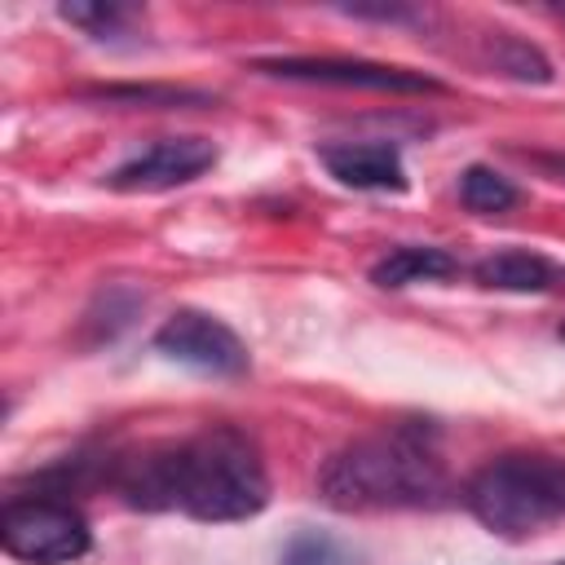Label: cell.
I'll return each mask as SVG.
<instances>
[{
  "label": "cell",
  "mask_w": 565,
  "mask_h": 565,
  "mask_svg": "<svg viewBox=\"0 0 565 565\" xmlns=\"http://www.w3.org/2000/svg\"><path fill=\"white\" fill-rule=\"evenodd\" d=\"M110 486L128 508L181 512L212 525L247 521L269 503L260 446L234 424H212L181 441L141 446L110 463Z\"/></svg>",
  "instance_id": "obj_1"
},
{
  "label": "cell",
  "mask_w": 565,
  "mask_h": 565,
  "mask_svg": "<svg viewBox=\"0 0 565 565\" xmlns=\"http://www.w3.org/2000/svg\"><path fill=\"white\" fill-rule=\"evenodd\" d=\"M450 468L428 424H384L353 437L318 468V494L335 512H411L450 499Z\"/></svg>",
  "instance_id": "obj_2"
},
{
  "label": "cell",
  "mask_w": 565,
  "mask_h": 565,
  "mask_svg": "<svg viewBox=\"0 0 565 565\" xmlns=\"http://www.w3.org/2000/svg\"><path fill=\"white\" fill-rule=\"evenodd\" d=\"M463 508L499 539H530L565 516V459L547 450L494 455L468 477Z\"/></svg>",
  "instance_id": "obj_3"
},
{
  "label": "cell",
  "mask_w": 565,
  "mask_h": 565,
  "mask_svg": "<svg viewBox=\"0 0 565 565\" xmlns=\"http://www.w3.org/2000/svg\"><path fill=\"white\" fill-rule=\"evenodd\" d=\"M0 547L26 565H71L93 547V530L71 499L26 494L4 503Z\"/></svg>",
  "instance_id": "obj_4"
},
{
  "label": "cell",
  "mask_w": 565,
  "mask_h": 565,
  "mask_svg": "<svg viewBox=\"0 0 565 565\" xmlns=\"http://www.w3.org/2000/svg\"><path fill=\"white\" fill-rule=\"evenodd\" d=\"M252 71L269 79L291 84H327V88H371V93H446L441 79L388 62H362V57H256Z\"/></svg>",
  "instance_id": "obj_5"
},
{
  "label": "cell",
  "mask_w": 565,
  "mask_h": 565,
  "mask_svg": "<svg viewBox=\"0 0 565 565\" xmlns=\"http://www.w3.org/2000/svg\"><path fill=\"white\" fill-rule=\"evenodd\" d=\"M163 358L190 366V371H203V375H243L252 366L247 358V344L238 340V331L230 322H221L216 313H203V309H177L159 322L154 340H150Z\"/></svg>",
  "instance_id": "obj_6"
},
{
  "label": "cell",
  "mask_w": 565,
  "mask_h": 565,
  "mask_svg": "<svg viewBox=\"0 0 565 565\" xmlns=\"http://www.w3.org/2000/svg\"><path fill=\"white\" fill-rule=\"evenodd\" d=\"M212 163H216V146L207 137H194V132L159 137L146 150H137L124 163H115L106 172V185L119 190V194H163V190L199 181Z\"/></svg>",
  "instance_id": "obj_7"
},
{
  "label": "cell",
  "mask_w": 565,
  "mask_h": 565,
  "mask_svg": "<svg viewBox=\"0 0 565 565\" xmlns=\"http://www.w3.org/2000/svg\"><path fill=\"white\" fill-rule=\"evenodd\" d=\"M318 159L349 190H406V163L393 141H327Z\"/></svg>",
  "instance_id": "obj_8"
},
{
  "label": "cell",
  "mask_w": 565,
  "mask_h": 565,
  "mask_svg": "<svg viewBox=\"0 0 565 565\" xmlns=\"http://www.w3.org/2000/svg\"><path fill=\"white\" fill-rule=\"evenodd\" d=\"M472 278L486 291H512V296H543V291H565V265L547 260L543 252L530 247H503L490 252L472 265Z\"/></svg>",
  "instance_id": "obj_9"
},
{
  "label": "cell",
  "mask_w": 565,
  "mask_h": 565,
  "mask_svg": "<svg viewBox=\"0 0 565 565\" xmlns=\"http://www.w3.org/2000/svg\"><path fill=\"white\" fill-rule=\"evenodd\" d=\"M450 274H459V260L446 247H433V243H402V247L384 252L371 265V282L384 287V291H397V287H411V282H437V278H450Z\"/></svg>",
  "instance_id": "obj_10"
},
{
  "label": "cell",
  "mask_w": 565,
  "mask_h": 565,
  "mask_svg": "<svg viewBox=\"0 0 565 565\" xmlns=\"http://www.w3.org/2000/svg\"><path fill=\"white\" fill-rule=\"evenodd\" d=\"M459 203L477 216H499V212H512L521 203V190L490 163H468L459 172Z\"/></svg>",
  "instance_id": "obj_11"
},
{
  "label": "cell",
  "mask_w": 565,
  "mask_h": 565,
  "mask_svg": "<svg viewBox=\"0 0 565 565\" xmlns=\"http://www.w3.org/2000/svg\"><path fill=\"white\" fill-rule=\"evenodd\" d=\"M490 62H494V71H503L521 84H552V62L543 57V49L512 35V31L490 35Z\"/></svg>",
  "instance_id": "obj_12"
},
{
  "label": "cell",
  "mask_w": 565,
  "mask_h": 565,
  "mask_svg": "<svg viewBox=\"0 0 565 565\" xmlns=\"http://www.w3.org/2000/svg\"><path fill=\"white\" fill-rule=\"evenodd\" d=\"M278 565H358V552L331 530H296L282 543Z\"/></svg>",
  "instance_id": "obj_13"
},
{
  "label": "cell",
  "mask_w": 565,
  "mask_h": 565,
  "mask_svg": "<svg viewBox=\"0 0 565 565\" xmlns=\"http://www.w3.org/2000/svg\"><path fill=\"white\" fill-rule=\"evenodd\" d=\"M57 18L88 31L93 40H106V35H124V26L137 22V9L119 0H88V4H57Z\"/></svg>",
  "instance_id": "obj_14"
},
{
  "label": "cell",
  "mask_w": 565,
  "mask_h": 565,
  "mask_svg": "<svg viewBox=\"0 0 565 565\" xmlns=\"http://www.w3.org/2000/svg\"><path fill=\"white\" fill-rule=\"evenodd\" d=\"M88 97H102V102H154V106H181V102H203L199 93H185V88H137V84H115V88H93Z\"/></svg>",
  "instance_id": "obj_15"
},
{
  "label": "cell",
  "mask_w": 565,
  "mask_h": 565,
  "mask_svg": "<svg viewBox=\"0 0 565 565\" xmlns=\"http://www.w3.org/2000/svg\"><path fill=\"white\" fill-rule=\"evenodd\" d=\"M530 163H539V168H547V172H556L561 181H565V154H547V150H534V154H525Z\"/></svg>",
  "instance_id": "obj_16"
},
{
  "label": "cell",
  "mask_w": 565,
  "mask_h": 565,
  "mask_svg": "<svg viewBox=\"0 0 565 565\" xmlns=\"http://www.w3.org/2000/svg\"><path fill=\"white\" fill-rule=\"evenodd\" d=\"M561 340H565V327H561Z\"/></svg>",
  "instance_id": "obj_17"
},
{
  "label": "cell",
  "mask_w": 565,
  "mask_h": 565,
  "mask_svg": "<svg viewBox=\"0 0 565 565\" xmlns=\"http://www.w3.org/2000/svg\"><path fill=\"white\" fill-rule=\"evenodd\" d=\"M556 565H565V561H556Z\"/></svg>",
  "instance_id": "obj_18"
}]
</instances>
